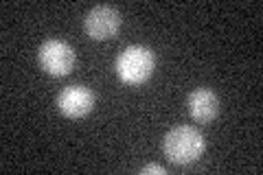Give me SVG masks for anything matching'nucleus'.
Segmentation results:
<instances>
[{
    "label": "nucleus",
    "instance_id": "7ed1b4c3",
    "mask_svg": "<svg viewBox=\"0 0 263 175\" xmlns=\"http://www.w3.org/2000/svg\"><path fill=\"white\" fill-rule=\"evenodd\" d=\"M40 66L51 74V77H66L75 68V51L68 42L64 40H48L40 46L37 53Z\"/></svg>",
    "mask_w": 263,
    "mask_h": 175
},
{
    "label": "nucleus",
    "instance_id": "423d86ee",
    "mask_svg": "<svg viewBox=\"0 0 263 175\" xmlns=\"http://www.w3.org/2000/svg\"><path fill=\"white\" fill-rule=\"evenodd\" d=\"M186 107L197 123H211L219 114V96L211 88H195L186 99Z\"/></svg>",
    "mask_w": 263,
    "mask_h": 175
},
{
    "label": "nucleus",
    "instance_id": "20e7f679",
    "mask_svg": "<svg viewBox=\"0 0 263 175\" xmlns=\"http://www.w3.org/2000/svg\"><path fill=\"white\" fill-rule=\"evenodd\" d=\"M121 29V13L112 5H97L84 18V31L90 40L103 42L110 40Z\"/></svg>",
    "mask_w": 263,
    "mask_h": 175
},
{
    "label": "nucleus",
    "instance_id": "39448f33",
    "mask_svg": "<svg viewBox=\"0 0 263 175\" xmlns=\"http://www.w3.org/2000/svg\"><path fill=\"white\" fill-rule=\"evenodd\" d=\"M57 107L66 119H84L95 107V92L86 86H68L57 96Z\"/></svg>",
    "mask_w": 263,
    "mask_h": 175
},
{
    "label": "nucleus",
    "instance_id": "f03ea898",
    "mask_svg": "<svg viewBox=\"0 0 263 175\" xmlns=\"http://www.w3.org/2000/svg\"><path fill=\"white\" fill-rule=\"evenodd\" d=\"M156 68V57L154 51L147 46H127L119 57L117 64H114V70H117L119 79L127 86H141L154 74Z\"/></svg>",
    "mask_w": 263,
    "mask_h": 175
},
{
    "label": "nucleus",
    "instance_id": "f257e3e1",
    "mask_svg": "<svg viewBox=\"0 0 263 175\" xmlns=\"http://www.w3.org/2000/svg\"><path fill=\"white\" fill-rule=\"evenodd\" d=\"M162 151L169 162L174 164H191L206 151V140L195 127L178 125L162 140Z\"/></svg>",
    "mask_w": 263,
    "mask_h": 175
},
{
    "label": "nucleus",
    "instance_id": "0eeeda50",
    "mask_svg": "<svg viewBox=\"0 0 263 175\" xmlns=\"http://www.w3.org/2000/svg\"><path fill=\"white\" fill-rule=\"evenodd\" d=\"M141 173H143V175H147V173H158V175H164L167 171H164V166H160V164H147V166H143V169H141Z\"/></svg>",
    "mask_w": 263,
    "mask_h": 175
}]
</instances>
